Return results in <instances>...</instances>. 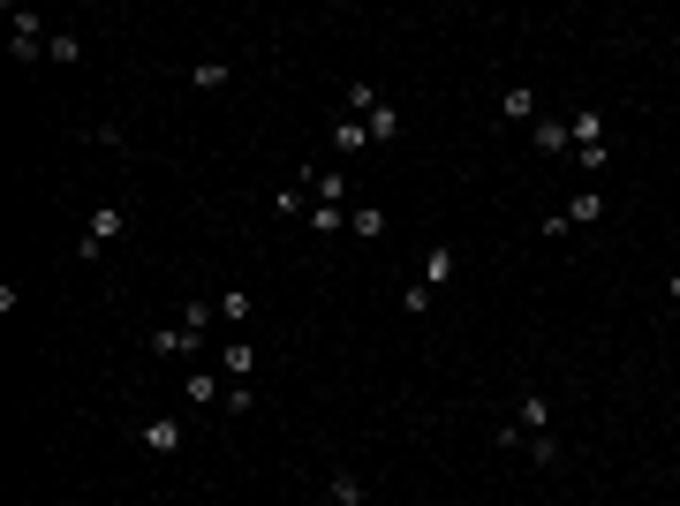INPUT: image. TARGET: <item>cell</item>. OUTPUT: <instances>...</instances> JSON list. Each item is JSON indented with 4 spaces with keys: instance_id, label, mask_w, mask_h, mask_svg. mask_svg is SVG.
<instances>
[{
    "instance_id": "cell-1",
    "label": "cell",
    "mask_w": 680,
    "mask_h": 506,
    "mask_svg": "<svg viewBox=\"0 0 680 506\" xmlns=\"http://www.w3.org/2000/svg\"><path fill=\"white\" fill-rule=\"evenodd\" d=\"M514 446H522L529 461H560V439H552V401H544V393H522V408H514Z\"/></svg>"
},
{
    "instance_id": "cell-2",
    "label": "cell",
    "mask_w": 680,
    "mask_h": 506,
    "mask_svg": "<svg viewBox=\"0 0 680 506\" xmlns=\"http://www.w3.org/2000/svg\"><path fill=\"white\" fill-rule=\"evenodd\" d=\"M121 227H129V212H121V204H91V212H84V235H76V265H99L106 242H114Z\"/></svg>"
},
{
    "instance_id": "cell-3",
    "label": "cell",
    "mask_w": 680,
    "mask_h": 506,
    "mask_svg": "<svg viewBox=\"0 0 680 506\" xmlns=\"http://www.w3.org/2000/svg\"><path fill=\"white\" fill-rule=\"evenodd\" d=\"M567 136H575V159H582V167H605V159H612V144H605V114H597V106H582V114L567 121Z\"/></svg>"
},
{
    "instance_id": "cell-4",
    "label": "cell",
    "mask_w": 680,
    "mask_h": 506,
    "mask_svg": "<svg viewBox=\"0 0 680 506\" xmlns=\"http://www.w3.org/2000/svg\"><path fill=\"white\" fill-rule=\"evenodd\" d=\"M46 46H53L46 16H31V8H16V16H8V53H16V61H46Z\"/></svg>"
},
{
    "instance_id": "cell-5",
    "label": "cell",
    "mask_w": 680,
    "mask_h": 506,
    "mask_svg": "<svg viewBox=\"0 0 680 506\" xmlns=\"http://www.w3.org/2000/svg\"><path fill=\"white\" fill-rule=\"evenodd\" d=\"M597 220H605V197H597V189H575V197H567L560 212H552V220H544V235L560 242L567 227H597Z\"/></svg>"
},
{
    "instance_id": "cell-6",
    "label": "cell",
    "mask_w": 680,
    "mask_h": 506,
    "mask_svg": "<svg viewBox=\"0 0 680 506\" xmlns=\"http://www.w3.org/2000/svg\"><path fill=\"white\" fill-rule=\"evenodd\" d=\"M136 446H144V454H159V461H174V454L189 446V423H182V416H152L144 431H136Z\"/></svg>"
},
{
    "instance_id": "cell-7",
    "label": "cell",
    "mask_w": 680,
    "mask_h": 506,
    "mask_svg": "<svg viewBox=\"0 0 680 506\" xmlns=\"http://www.w3.org/2000/svg\"><path fill=\"white\" fill-rule=\"evenodd\" d=\"M144 348H152V355H197V348H204V333L174 318V325H152V333H144Z\"/></svg>"
},
{
    "instance_id": "cell-8",
    "label": "cell",
    "mask_w": 680,
    "mask_h": 506,
    "mask_svg": "<svg viewBox=\"0 0 680 506\" xmlns=\"http://www.w3.org/2000/svg\"><path fill=\"white\" fill-rule=\"evenodd\" d=\"M454 272H461V257H454V250H446V242H431V250H424V265H416V280H424V287H431V295H439V287H446V280H454Z\"/></svg>"
},
{
    "instance_id": "cell-9",
    "label": "cell",
    "mask_w": 680,
    "mask_h": 506,
    "mask_svg": "<svg viewBox=\"0 0 680 506\" xmlns=\"http://www.w3.org/2000/svg\"><path fill=\"white\" fill-rule=\"evenodd\" d=\"M220 378H227V386L257 378V348H250V340H227V348H220Z\"/></svg>"
},
{
    "instance_id": "cell-10",
    "label": "cell",
    "mask_w": 680,
    "mask_h": 506,
    "mask_svg": "<svg viewBox=\"0 0 680 506\" xmlns=\"http://www.w3.org/2000/svg\"><path fill=\"white\" fill-rule=\"evenodd\" d=\"M529 144H537L544 159H560V152H575V136H567V121H552V114H537V129H529Z\"/></svg>"
},
{
    "instance_id": "cell-11",
    "label": "cell",
    "mask_w": 680,
    "mask_h": 506,
    "mask_svg": "<svg viewBox=\"0 0 680 506\" xmlns=\"http://www.w3.org/2000/svg\"><path fill=\"white\" fill-rule=\"evenodd\" d=\"M499 114H507V121H529V129H537V91H529V84H507V91H499Z\"/></svg>"
},
{
    "instance_id": "cell-12",
    "label": "cell",
    "mask_w": 680,
    "mask_h": 506,
    "mask_svg": "<svg viewBox=\"0 0 680 506\" xmlns=\"http://www.w3.org/2000/svg\"><path fill=\"white\" fill-rule=\"evenodd\" d=\"M363 129H371V144H393V136H401V106H393V99H378L371 114H363Z\"/></svg>"
},
{
    "instance_id": "cell-13",
    "label": "cell",
    "mask_w": 680,
    "mask_h": 506,
    "mask_svg": "<svg viewBox=\"0 0 680 506\" xmlns=\"http://www.w3.org/2000/svg\"><path fill=\"white\" fill-rule=\"evenodd\" d=\"M371 491H363V476L356 469H333V484H325V506H363Z\"/></svg>"
},
{
    "instance_id": "cell-14",
    "label": "cell",
    "mask_w": 680,
    "mask_h": 506,
    "mask_svg": "<svg viewBox=\"0 0 680 506\" xmlns=\"http://www.w3.org/2000/svg\"><path fill=\"white\" fill-rule=\"evenodd\" d=\"M348 235H363V242H386V212H378V204H348Z\"/></svg>"
},
{
    "instance_id": "cell-15",
    "label": "cell",
    "mask_w": 680,
    "mask_h": 506,
    "mask_svg": "<svg viewBox=\"0 0 680 506\" xmlns=\"http://www.w3.org/2000/svg\"><path fill=\"white\" fill-rule=\"evenodd\" d=\"M182 393H189L197 408H204V401H227V378H220V371H189V378H182Z\"/></svg>"
},
{
    "instance_id": "cell-16",
    "label": "cell",
    "mask_w": 680,
    "mask_h": 506,
    "mask_svg": "<svg viewBox=\"0 0 680 506\" xmlns=\"http://www.w3.org/2000/svg\"><path fill=\"white\" fill-rule=\"evenodd\" d=\"M333 152H371V129H363L356 114H340L333 121Z\"/></svg>"
},
{
    "instance_id": "cell-17",
    "label": "cell",
    "mask_w": 680,
    "mask_h": 506,
    "mask_svg": "<svg viewBox=\"0 0 680 506\" xmlns=\"http://www.w3.org/2000/svg\"><path fill=\"white\" fill-rule=\"evenodd\" d=\"M250 310H257L250 287H227V295H220V318H227V325H250Z\"/></svg>"
},
{
    "instance_id": "cell-18",
    "label": "cell",
    "mask_w": 680,
    "mask_h": 506,
    "mask_svg": "<svg viewBox=\"0 0 680 506\" xmlns=\"http://www.w3.org/2000/svg\"><path fill=\"white\" fill-rule=\"evenodd\" d=\"M310 227H318V235H340V227H348V204H310Z\"/></svg>"
},
{
    "instance_id": "cell-19",
    "label": "cell",
    "mask_w": 680,
    "mask_h": 506,
    "mask_svg": "<svg viewBox=\"0 0 680 506\" xmlns=\"http://www.w3.org/2000/svg\"><path fill=\"white\" fill-rule=\"evenodd\" d=\"M272 212H280V220H295V212H310V189H303V182H288L280 197H272Z\"/></svg>"
},
{
    "instance_id": "cell-20",
    "label": "cell",
    "mask_w": 680,
    "mask_h": 506,
    "mask_svg": "<svg viewBox=\"0 0 680 506\" xmlns=\"http://www.w3.org/2000/svg\"><path fill=\"white\" fill-rule=\"evenodd\" d=\"M189 84H197V91H227V61H197V68H189Z\"/></svg>"
},
{
    "instance_id": "cell-21",
    "label": "cell",
    "mask_w": 680,
    "mask_h": 506,
    "mask_svg": "<svg viewBox=\"0 0 680 506\" xmlns=\"http://www.w3.org/2000/svg\"><path fill=\"white\" fill-rule=\"evenodd\" d=\"M371 106H378V91H371V84H348V91H340V114H356V121H363Z\"/></svg>"
},
{
    "instance_id": "cell-22",
    "label": "cell",
    "mask_w": 680,
    "mask_h": 506,
    "mask_svg": "<svg viewBox=\"0 0 680 506\" xmlns=\"http://www.w3.org/2000/svg\"><path fill=\"white\" fill-rule=\"evenodd\" d=\"M250 408H257V386H250V378H242V386H227V416H250Z\"/></svg>"
},
{
    "instance_id": "cell-23",
    "label": "cell",
    "mask_w": 680,
    "mask_h": 506,
    "mask_svg": "<svg viewBox=\"0 0 680 506\" xmlns=\"http://www.w3.org/2000/svg\"><path fill=\"white\" fill-rule=\"evenodd\" d=\"M401 310H408V318H424V310H431V287H424V280L401 287Z\"/></svg>"
},
{
    "instance_id": "cell-24",
    "label": "cell",
    "mask_w": 680,
    "mask_h": 506,
    "mask_svg": "<svg viewBox=\"0 0 680 506\" xmlns=\"http://www.w3.org/2000/svg\"><path fill=\"white\" fill-rule=\"evenodd\" d=\"M665 295H673V303H680V272H673V280H665Z\"/></svg>"
}]
</instances>
